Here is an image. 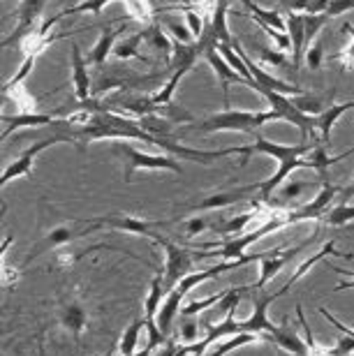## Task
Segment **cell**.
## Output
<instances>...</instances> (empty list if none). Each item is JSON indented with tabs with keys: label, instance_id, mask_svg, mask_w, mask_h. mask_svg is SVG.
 Masks as SVG:
<instances>
[{
	"label": "cell",
	"instance_id": "d6a6232c",
	"mask_svg": "<svg viewBox=\"0 0 354 356\" xmlns=\"http://www.w3.org/2000/svg\"><path fill=\"white\" fill-rule=\"evenodd\" d=\"M167 33L172 35V38L176 42H181V44H193V42H197L193 38V33H190L188 24H179V21H167Z\"/></svg>",
	"mask_w": 354,
	"mask_h": 356
},
{
	"label": "cell",
	"instance_id": "52a82bcc",
	"mask_svg": "<svg viewBox=\"0 0 354 356\" xmlns=\"http://www.w3.org/2000/svg\"><path fill=\"white\" fill-rule=\"evenodd\" d=\"M341 195V188L338 185H334L327 178V181H322V188L320 192L310 199L308 204H303L299 206V209H289L285 211V220H287V225H299V222H306V220H324V216L329 213V206L331 202Z\"/></svg>",
	"mask_w": 354,
	"mask_h": 356
},
{
	"label": "cell",
	"instance_id": "4316f807",
	"mask_svg": "<svg viewBox=\"0 0 354 356\" xmlns=\"http://www.w3.org/2000/svg\"><path fill=\"white\" fill-rule=\"evenodd\" d=\"M144 40H146L144 31L134 33V35H130V38H125V40H120L116 44V49H114V56H116V58H137V56H139L137 49H139V44Z\"/></svg>",
	"mask_w": 354,
	"mask_h": 356
},
{
	"label": "cell",
	"instance_id": "603a6c76",
	"mask_svg": "<svg viewBox=\"0 0 354 356\" xmlns=\"http://www.w3.org/2000/svg\"><path fill=\"white\" fill-rule=\"evenodd\" d=\"M144 329H146V319H141V317H137L130 326H127L125 333H123V338H120V345H118L120 356H132V354H137L139 336H141V331H144Z\"/></svg>",
	"mask_w": 354,
	"mask_h": 356
},
{
	"label": "cell",
	"instance_id": "1f68e13d",
	"mask_svg": "<svg viewBox=\"0 0 354 356\" xmlns=\"http://www.w3.org/2000/svg\"><path fill=\"white\" fill-rule=\"evenodd\" d=\"M287 51H280V49H268V47H257V56L262 63H266V65H273V67H280L287 63Z\"/></svg>",
	"mask_w": 354,
	"mask_h": 356
},
{
	"label": "cell",
	"instance_id": "9c48e42d",
	"mask_svg": "<svg viewBox=\"0 0 354 356\" xmlns=\"http://www.w3.org/2000/svg\"><path fill=\"white\" fill-rule=\"evenodd\" d=\"M47 0H21L19 5V14H17V26L10 35L3 38V49L12 47L14 42H21L26 35H31L38 26V21L42 17V10H45Z\"/></svg>",
	"mask_w": 354,
	"mask_h": 356
},
{
	"label": "cell",
	"instance_id": "4fadbf2b",
	"mask_svg": "<svg viewBox=\"0 0 354 356\" xmlns=\"http://www.w3.org/2000/svg\"><path fill=\"white\" fill-rule=\"evenodd\" d=\"M127 31V24H116V26H107V28H102V33H100V40L95 42V47L90 49V54H88V65H95V67H104L107 65V58L111 54H114V49H116V42L120 35H125Z\"/></svg>",
	"mask_w": 354,
	"mask_h": 356
},
{
	"label": "cell",
	"instance_id": "83f0119b",
	"mask_svg": "<svg viewBox=\"0 0 354 356\" xmlns=\"http://www.w3.org/2000/svg\"><path fill=\"white\" fill-rule=\"evenodd\" d=\"M350 220H354V206H350L348 202H345L341 206L329 209V213L324 216V225L327 227H343V225H348Z\"/></svg>",
	"mask_w": 354,
	"mask_h": 356
},
{
	"label": "cell",
	"instance_id": "ffe728a7",
	"mask_svg": "<svg viewBox=\"0 0 354 356\" xmlns=\"http://www.w3.org/2000/svg\"><path fill=\"white\" fill-rule=\"evenodd\" d=\"M241 3L248 7L250 19L259 21V24H264V26H271V28H275V31H280V33H287V21H285V17H282L280 12L259 7L257 3H252V0H241Z\"/></svg>",
	"mask_w": 354,
	"mask_h": 356
},
{
	"label": "cell",
	"instance_id": "4dcf8cb0",
	"mask_svg": "<svg viewBox=\"0 0 354 356\" xmlns=\"http://www.w3.org/2000/svg\"><path fill=\"white\" fill-rule=\"evenodd\" d=\"M343 33L345 35H350V44L343 49L341 54H336L334 58L336 60H341V65L345 67V70H354V26L352 24H343Z\"/></svg>",
	"mask_w": 354,
	"mask_h": 356
},
{
	"label": "cell",
	"instance_id": "30bf717a",
	"mask_svg": "<svg viewBox=\"0 0 354 356\" xmlns=\"http://www.w3.org/2000/svg\"><path fill=\"white\" fill-rule=\"evenodd\" d=\"M204 60L209 63L211 67H214V72L218 76V86H220L223 90V97H225V102H230V88L234 86V83H241V86H248L250 88V83H248L243 76H241L234 67L230 65L227 60L223 58V54L218 51V47L216 49H209L207 56H204Z\"/></svg>",
	"mask_w": 354,
	"mask_h": 356
},
{
	"label": "cell",
	"instance_id": "8fae6325",
	"mask_svg": "<svg viewBox=\"0 0 354 356\" xmlns=\"http://www.w3.org/2000/svg\"><path fill=\"white\" fill-rule=\"evenodd\" d=\"M255 195V183L252 185H243V188H236V190H223V192H216V195H209L207 199H202L200 204L190 206L193 213H200V211H220V209H227V206H234L239 202H255L250 197Z\"/></svg>",
	"mask_w": 354,
	"mask_h": 356
},
{
	"label": "cell",
	"instance_id": "6da1fadb",
	"mask_svg": "<svg viewBox=\"0 0 354 356\" xmlns=\"http://www.w3.org/2000/svg\"><path fill=\"white\" fill-rule=\"evenodd\" d=\"M317 146V139L313 141H301V144H280V141H271L262 134H255L252 144L243 146V160L241 165H246L250 155H268L278 162V169L273 172L271 178L266 181H259L255 183V204H262V206H268V202L273 199V195L278 192V188L285 183V178L294 172V169H313V162H310L308 155L313 153V148Z\"/></svg>",
	"mask_w": 354,
	"mask_h": 356
},
{
	"label": "cell",
	"instance_id": "d590c367",
	"mask_svg": "<svg viewBox=\"0 0 354 356\" xmlns=\"http://www.w3.org/2000/svg\"><path fill=\"white\" fill-rule=\"evenodd\" d=\"M322 58H324V49H322V42H315V44L310 47L308 51H306V63H308V67L317 70V67H320Z\"/></svg>",
	"mask_w": 354,
	"mask_h": 356
},
{
	"label": "cell",
	"instance_id": "ac0fdd59",
	"mask_svg": "<svg viewBox=\"0 0 354 356\" xmlns=\"http://www.w3.org/2000/svg\"><path fill=\"white\" fill-rule=\"evenodd\" d=\"M271 211H273V209H271ZM271 211H264V209H262V204H255V209H252V211L241 213V216L227 218V220H223V222H218L214 232H216V234H220V236H225V238L239 236V234H243V232H246V227L250 225L252 220L264 218V216H268Z\"/></svg>",
	"mask_w": 354,
	"mask_h": 356
},
{
	"label": "cell",
	"instance_id": "d4e9b609",
	"mask_svg": "<svg viewBox=\"0 0 354 356\" xmlns=\"http://www.w3.org/2000/svg\"><path fill=\"white\" fill-rule=\"evenodd\" d=\"M292 104L299 109L301 113H308V116H320V113L327 109V104L322 102L317 95H310V92H301V95L292 97Z\"/></svg>",
	"mask_w": 354,
	"mask_h": 356
},
{
	"label": "cell",
	"instance_id": "d6986e66",
	"mask_svg": "<svg viewBox=\"0 0 354 356\" xmlns=\"http://www.w3.org/2000/svg\"><path fill=\"white\" fill-rule=\"evenodd\" d=\"M287 35L292 42V65L299 67L301 58L306 54V28H303V14L301 12H289L287 17Z\"/></svg>",
	"mask_w": 354,
	"mask_h": 356
},
{
	"label": "cell",
	"instance_id": "5b68a950",
	"mask_svg": "<svg viewBox=\"0 0 354 356\" xmlns=\"http://www.w3.org/2000/svg\"><path fill=\"white\" fill-rule=\"evenodd\" d=\"M111 153L127 165V169H125L127 183L132 181L134 172H139V169H146V172H172V174L183 176L181 165L174 160V155H169V153H162V155L141 153L137 148H132L130 144H123V141H116L114 148H111Z\"/></svg>",
	"mask_w": 354,
	"mask_h": 356
},
{
	"label": "cell",
	"instance_id": "484cf974",
	"mask_svg": "<svg viewBox=\"0 0 354 356\" xmlns=\"http://www.w3.org/2000/svg\"><path fill=\"white\" fill-rule=\"evenodd\" d=\"M181 225H183V232H186V236L193 238V236H197V234H204L207 229H216L218 220L211 218V216H193V218L183 220Z\"/></svg>",
	"mask_w": 354,
	"mask_h": 356
},
{
	"label": "cell",
	"instance_id": "7402d4cb",
	"mask_svg": "<svg viewBox=\"0 0 354 356\" xmlns=\"http://www.w3.org/2000/svg\"><path fill=\"white\" fill-rule=\"evenodd\" d=\"M250 343H264V338L257 336V333H236V336H227V338L218 340V345L214 347V352L209 356H227L230 352H234L239 347L250 345Z\"/></svg>",
	"mask_w": 354,
	"mask_h": 356
},
{
	"label": "cell",
	"instance_id": "5bb4252c",
	"mask_svg": "<svg viewBox=\"0 0 354 356\" xmlns=\"http://www.w3.org/2000/svg\"><path fill=\"white\" fill-rule=\"evenodd\" d=\"M70 65H72V86L77 102H88V97L93 95V86H90V74H88V60L83 58L79 44H72V56H70Z\"/></svg>",
	"mask_w": 354,
	"mask_h": 356
},
{
	"label": "cell",
	"instance_id": "74e56055",
	"mask_svg": "<svg viewBox=\"0 0 354 356\" xmlns=\"http://www.w3.org/2000/svg\"><path fill=\"white\" fill-rule=\"evenodd\" d=\"M341 195H343L345 199H350V197L354 195V178H352V183H350V185H345V188H341Z\"/></svg>",
	"mask_w": 354,
	"mask_h": 356
},
{
	"label": "cell",
	"instance_id": "f546056e",
	"mask_svg": "<svg viewBox=\"0 0 354 356\" xmlns=\"http://www.w3.org/2000/svg\"><path fill=\"white\" fill-rule=\"evenodd\" d=\"M200 319L195 317H186V322L181 324L179 329V338L183 345H193V343H200Z\"/></svg>",
	"mask_w": 354,
	"mask_h": 356
},
{
	"label": "cell",
	"instance_id": "8d00e7d4",
	"mask_svg": "<svg viewBox=\"0 0 354 356\" xmlns=\"http://www.w3.org/2000/svg\"><path fill=\"white\" fill-rule=\"evenodd\" d=\"M331 270H336V273H341V275H350V280H345V282H341V284H336V289L334 291H348V289H354V268H338V266H334Z\"/></svg>",
	"mask_w": 354,
	"mask_h": 356
},
{
	"label": "cell",
	"instance_id": "9a60e30c",
	"mask_svg": "<svg viewBox=\"0 0 354 356\" xmlns=\"http://www.w3.org/2000/svg\"><path fill=\"white\" fill-rule=\"evenodd\" d=\"M3 139L10 137L12 132L24 130V127H42V125H56L58 116L56 113H14V116H7L3 113Z\"/></svg>",
	"mask_w": 354,
	"mask_h": 356
},
{
	"label": "cell",
	"instance_id": "2e32d148",
	"mask_svg": "<svg viewBox=\"0 0 354 356\" xmlns=\"http://www.w3.org/2000/svg\"><path fill=\"white\" fill-rule=\"evenodd\" d=\"M268 340H273L275 345L280 347V350H285L289 356H308L310 350H308V343L303 340L299 333H296L292 326L285 324H278L275 329L266 336Z\"/></svg>",
	"mask_w": 354,
	"mask_h": 356
},
{
	"label": "cell",
	"instance_id": "277c9868",
	"mask_svg": "<svg viewBox=\"0 0 354 356\" xmlns=\"http://www.w3.org/2000/svg\"><path fill=\"white\" fill-rule=\"evenodd\" d=\"M97 229H102V220L100 218H93L90 222H79V225L74 222V225H58V227H54V229H49L45 236H42L38 243H35L31 250H28L26 259L21 261V268L31 266L35 259L42 257V254L58 252L61 248H65L67 243H72V241L86 236V234H90V232H97Z\"/></svg>",
	"mask_w": 354,
	"mask_h": 356
},
{
	"label": "cell",
	"instance_id": "cb8c5ba5",
	"mask_svg": "<svg viewBox=\"0 0 354 356\" xmlns=\"http://www.w3.org/2000/svg\"><path fill=\"white\" fill-rule=\"evenodd\" d=\"M329 24V14H313V12H303V28H306V51L315 44L320 38L322 28Z\"/></svg>",
	"mask_w": 354,
	"mask_h": 356
},
{
	"label": "cell",
	"instance_id": "7a4b0ae2",
	"mask_svg": "<svg viewBox=\"0 0 354 356\" xmlns=\"http://www.w3.org/2000/svg\"><path fill=\"white\" fill-rule=\"evenodd\" d=\"M275 120H282L278 111L268 109V111H220L214 113V116H207L200 120L197 125H190L193 132H243V134H255V130L266 123H275Z\"/></svg>",
	"mask_w": 354,
	"mask_h": 356
},
{
	"label": "cell",
	"instance_id": "e0dca14e",
	"mask_svg": "<svg viewBox=\"0 0 354 356\" xmlns=\"http://www.w3.org/2000/svg\"><path fill=\"white\" fill-rule=\"evenodd\" d=\"M354 109V99H348V102H338V104H327V109H324L320 116L315 118V127H317V139L322 141V144L329 146L331 141V130H334V125L341 120V116H345L348 111Z\"/></svg>",
	"mask_w": 354,
	"mask_h": 356
},
{
	"label": "cell",
	"instance_id": "8992f818",
	"mask_svg": "<svg viewBox=\"0 0 354 356\" xmlns=\"http://www.w3.org/2000/svg\"><path fill=\"white\" fill-rule=\"evenodd\" d=\"M63 141H72V139H70L65 132H56L54 137H47V139L35 141V144L28 146L17 160L10 162V165L5 167L3 178H0V185H3V188H7V185H10L12 181H17V178L31 176L33 174V165H35V160H38V155L45 153L47 148H51L56 144H63Z\"/></svg>",
	"mask_w": 354,
	"mask_h": 356
},
{
	"label": "cell",
	"instance_id": "f1b7e54d",
	"mask_svg": "<svg viewBox=\"0 0 354 356\" xmlns=\"http://www.w3.org/2000/svg\"><path fill=\"white\" fill-rule=\"evenodd\" d=\"M225 291H227V289H225ZM225 291H218V294L202 298V301H193V303H188L186 308H181V317H197L202 310H207V308H216V305L223 301Z\"/></svg>",
	"mask_w": 354,
	"mask_h": 356
},
{
	"label": "cell",
	"instance_id": "e575fe53",
	"mask_svg": "<svg viewBox=\"0 0 354 356\" xmlns=\"http://www.w3.org/2000/svg\"><path fill=\"white\" fill-rule=\"evenodd\" d=\"M352 10H354V0H331L324 14H329V19H334V17H341L345 12H352Z\"/></svg>",
	"mask_w": 354,
	"mask_h": 356
},
{
	"label": "cell",
	"instance_id": "f35d334b",
	"mask_svg": "<svg viewBox=\"0 0 354 356\" xmlns=\"http://www.w3.org/2000/svg\"><path fill=\"white\" fill-rule=\"evenodd\" d=\"M211 5H216V3H225V0H209ZM227 3H234V0H227Z\"/></svg>",
	"mask_w": 354,
	"mask_h": 356
},
{
	"label": "cell",
	"instance_id": "7c38bea8",
	"mask_svg": "<svg viewBox=\"0 0 354 356\" xmlns=\"http://www.w3.org/2000/svg\"><path fill=\"white\" fill-rule=\"evenodd\" d=\"M58 322L61 326L65 329L70 336L74 340L81 338V333L86 331L88 326V310L86 305L77 298H70V301H63L61 308H58Z\"/></svg>",
	"mask_w": 354,
	"mask_h": 356
},
{
	"label": "cell",
	"instance_id": "44dd1931",
	"mask_svg": "<svg viewBox=\"0 0 354 356\" xmlns=\"http://www.w3.org/2000/svg\"><path fill=\"white\" fill-rule=\"evenodd\" d=\"M232 3H216L214 5V12H211V28H214L216 38L220 44H232L234 42V38H232L230 33V26H227V12H230Z\"/></svg>",
	"mask_w": 354,
	"mask_h": 356
},
{
	"label": "cell",
	"instance_id": "836d02e7",
	"mask_svg": "<svg viewBox=\"0 0 354 356\" xmlns=\"http://www.w3.org/2000/svg\"><path fill=\"white\" fill-rule=\"evenodd\" d=\"M186 24H188L195 40H200L204 35V31H207V21L202 19V14L197 10H186Z\"/></svg>",
	"mask_w": 354,
	"mask_h": 356
},
{
	"label": "cell",
	"instance_id": "ba28073f",
	"mask_svg": "<svg viewBox=\"0 0 354 356\" xmlns=\"http://www.w3.org/2000/svg\"><path fill=\"white\" fill-rule=\"evenodd\" d=\"M306 245H310V241L294 245V248H275V250L262 252V259H259V264H262L259 266V277H257V282H252V291L264 289L266 284L271 282L273 277L278 275L280 270L289 264V261H292V257H296V252H301Z\"/></svg>",
	"mask_w": 354,
	"mask_h": 356
},
{
	"label": "cell",
	"instance_id": "3957f363",
	"mask_svg": "<svg viewBox=\"0 0 354 356\" xmlns=\"http://www.w3.org/2000/svg\"><path fill=\"white\" fill-rule=\"evenodd\" d=\"M146 238H151L155 245H160L165 250V270H162V287H165V296L172 291L176 284H179L183 277L195 273V261L202 259V257H209V252H190L188 248H183L174 241L165 238L162 234L158 232H151Z\"/></svg>",
	"mask_w": 354,
	"mask_h": 356
}]
</instances>
